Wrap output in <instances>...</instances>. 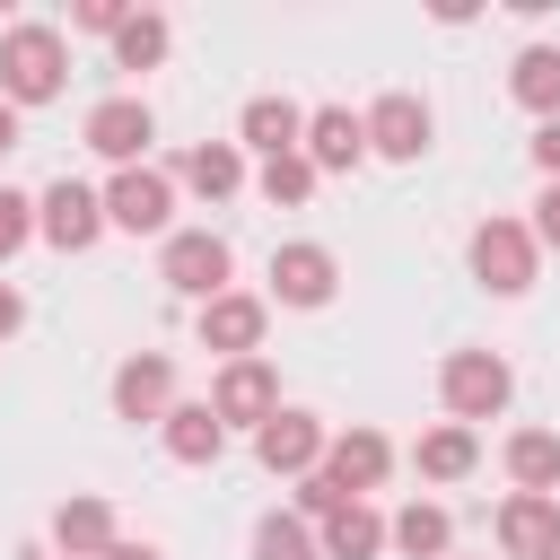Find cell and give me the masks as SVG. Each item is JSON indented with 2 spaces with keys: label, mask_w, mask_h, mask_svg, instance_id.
Segmentation results:
<instances>
[{
  "label": "cell",
  "mask_w": 560,
  "mask_h": 560,
  "mask_svg": "<svg viewBox=\"0 0 560 560\" xmlns=\"http://www.w3.org/2000/svg\"><path fill=\"white\" fill-rule=\"evenodd\" d=\"M70 88V35L61 26H44V18H18V26H0V105H52Z\"/></svg>",
  "instance_id": "6da1fadb"
},
{
  "label": "cell",
  "mask_w": 560,
  "mask_h": 560,
  "mask_svg": "<svg viewBox=\"0 0 560 560\" xmlns=\"http://www.w3.org/2000/svg\"><path fill=\"white\" fill-rule=\"evenodd\" d=\"M438 402H446L455 429H481V420H499L516 402V368L499 350H446L438 359Z\"/></svg>",
  "instance_id": "7a4b0ae2"
},
{
  "label": "cell",
  "mask_w": 560,
  "mask_h": 560,
  "mask_svg": "<svg viewBox=\"0 0 560 560\" xmlns=\"http://www.w3.org/2000/svg\"><path fill=\"white\" fill-rule=\"evenodd\" d=\"M464 262H472V280H481L490 298H525V289H534V271H542V245H534V228H525V219L490 210V219L464 236Z\"/></svg>",
  "instance_id": "3957f363"
},
{
  "label": "cell",
  "mask_w": 560,
  "mask_h": 560,
  "mask_svg": "<svg viewBox=\"0 0 560 560\" xmlns=\"http://www.w3.org/2000/svg\"><path fill=\"white\" fill-rule=\"evenodd\" d=\"M158 280H166L175 298L210 306L219 289H236V245H228L219 228H175V236L158 245Z\"/></svg>",
  "instance_id": "277c9868"
},
{
  "label": "cell",
  "mask_w": 560,
  "mask_h": 560,
  "mask_svg": "<svg viewBox=\"0 0 560 560\" xmlns=\"http://www.w3.org/2000/svg\"><path fill=\"white\" fill-rule=\"evenodd\" d=\"M105 228H122V236H175V175L166 166H114L105 175Z\"/></svg>",
  "instance_id": "5b68a950"
},
{
  "label": "cell",
  "mask_w": 560,
  "mask_h": 560,
  "mask_svg": "<svg viewBox=\"0 0 560 560\" xmlns=\"http://www.w3.org/2000/svg\"><path fill=\"white\" fill-rule=\"evenodd\" d=\"M359 131H368V158L420 166V158H429V140H438V114H429V96H411V88H385V96L359 114Z\"/></svg>",
  "instance_id": "8992f818"
},
{
  "label": "cell",
  "mask_w": 560,
  "mask_h": 560,
  "mask_svg": "<svg viewBox=\"0 0 560 560\" xmlns=\"http://www.w3.org/2000/svg\"><path fill=\"white\" fill-rule=\"evenodd\" d=\"M262 332H271V298H254V289H219L210 306H192V341L219 350V368L262 359Z\"/></svg>",
  "instance_id": "52a82bcc"
},
{
  "label": "cell",
  "mask_w": 560,
  "mask_h": 560,
  "mask_svg": "<svg viewBox=\"0 0 560 560\" xmlns=\"http://www.w3.org/2000/svg\"><path fill=\"white\" fill-rule=\"evenodd\" d=\"M332 289H341V262H332V245H315V236H289V245H271V306H298V315H315V306H332Z\"/></svg>",
  "instance_id": "ba28073f"
},
{
  "label": "cell",
  "mask_w": 560,
  "mask_h": 560,
  "mask_svg": "<svg viewBox=\"0 0 560 560\" xmlns=\"http://www.w3.org/2000/svg\"><path fill=\"white\" fill-rule=\"evenodd\" d=\"M324 438H332V429H324L306 402H280V411L254 429V464H262L271 481H306V472L324 464Z\"/></svg>",
  "instance_id": "9c48e42d"
},
{
  "label": "cell",
  "mask_w": 560,
  "mask_h": 560,
  "mask_svg": "<svg viewBox=\"0 0 560 560\" xmlns=\"http://www.w3.org/2000/svg\"><path fill=\"white\" fill-rule=\"evenodd\" d=\"M79 140H88L105 166H149L158 114H149V96H96V105H88V122H79Z\"/></svg>",
  "instance_id": "30bf717a"
},
{
  "label": "cell",
  "mask_w": 560,
  "mask_h": 560,
  "mask_svg": "<svg viewBox=\"0 0 560 560\" xmlns=\"http://www.w3.org/2000/svg\"><path fill=\"white\" fill-rule=\"evenodd\" d=\"M35 236H44L52 254H88V245L105 236V201H96V184H79V175L44 184V192H35Z\"/></svg>",
  "instance_id": "8fae6325"
},
{
  "label": "cell",
  "mask_w": 560,
  "mask_h": 560,
  "mask_svg": "<svg viewBox=\"0 0 560 560\" xmlns=\"http://www.w3.org/2000/svg\"><path fill=\"white\" fill-rule=\"evenodd\" d=\"M210 411H219V429H262L280 411V368L271 359H228L210 376Z\"/></svg>",
  "instance_id": "7c38bea8"
},
{
  "label": "cell",
  "mask_w": 560,
  "mask_h": 560,
  "mask_svg": "<svg viewBox=\"0 0 560 560\" xmlns=\"http://www.w3.org/2000/svg\"><path fill=\"white\" fill-rule=\"evenodd\" d=\"M166 411H175V359H166V350H131V359L114 368V420H131V429L149 420V429H158Z\"/></svg>",
  "instance_id": "4fadbf2b"
},
{
  "label": "cell",
  "mask_w": 560,
  "mask_h": 560,
  "mask_svg": "<svg viewBox=\"0 0 560 560\" xmlns=\"http://www.w3.org/2000/svg\"><path fill=\"white\" fill-rule=\"evenodd\" d=\"M324 472H332L350 499H368V490H385V472H394V438H385V429H332V438H324Z\"/></svg>",
  "instance_id": "5bb4252c"
},
{
  "label": "cell",
  "mask_w": 560,
  "mask_h": 560,
  "mask_svg": "<svg viewBox=\"0 0 560 560\" xmlns=\"http://www.w3.org/2000/svg\"><path fill=\"white\" fill-rule=\"evenodd\" d=\"M166 175H175V192H192V201H236V192H245V149H236V140H192Z\"/></svg>",
  "instance_id": "9a60e30c"
},
{
  "label": "cell",
  "mask_w": 560,
  "mask_h": 560,
  "mask_svg": "<svg viewBox=\"0 0 560 560\" xmlns=\"http://www.w3.org/2000/svg\"><path fill=\"white\" fill-rule=\"evenodd\" d=\"M114 542H122V525H114V508L96 490H79V499L52 508V560H105Z\"/></svg>",
  "instance_id": "2e32d148"
},
{
  "label": "cell",
  "mask_w": 560,
  "mask_h": 560,
  "mask_svg": "<svg viewBox=\"0 0 560 560\" xmlns=\"http://www.w3.org/2000/svg\"><path fill=\"white\" fill-rule=\"evenodd\" d=\"M298 158H306L315 175H350V166L368 158V131H359V114H350V105H315V114H306V140H298Z\"/></svg>",
  "instance_id": "e0dca14e"
},
{
  "label": "cell",
  "mask_w": 560,
  "mask_h": 560,
  "mask_svg": "<svg viewBox=\"0 0 560 560\" xmlns=\"http://www.w3.org/2000/svg\"><path fill=\"white\" fill-rule=\"evenodd\" d=\"M490 534H499V551H508V560H542V551L560 542V499L508 490V499H499V525H490Z\"/></svg>",
  "instance_id": "ac0fdd59"
},
{
  "label": "cell",
  "mask_w": 560,
  "mask_h": 560,
  "mask_svg": "<svg viewBox=\"0 0 560 560\" xmlns=\"http://www.w3.org/2000/svg\"><path fill=\"white\" fill-rule=\"evenodd\" d=\"M306 140V105L298 96H245V114H236V149H254V158H289Z\"/></svg>",
  "instance_id": "d6986e66"
},
{
  "label": "cell",
  "mask_w": 560,
  "mask_h": 560,
  "mask_svg": "<svg viewBox=\"0 0 560 560\" xmlns=\"http://www.w3.org/2000/svg\"><path fill=\"white\" fill-rule=\"evenodd\" d=\"M385 551H402V560H446V551H455V516H446L438 499H402V508L385 516Z\"/></svg>",
  "instance_id": "ffe728a7"
},
{
  "label": "cell",
  "mask_w": 560,
  "mask_h": 560,
  "mask_svg": "<svg viewBox=\"0 0 560 560\" xmlns=\"http://www.w3.org/2000/svg\"><path fill=\"white\" fill-rule=\"evenodd\" d=\"M315 551L324 560H385V516L368 499H341L324 525H315Z\"/></svg>",
  "instance_id": "44dd1931"
},
{
  "label": "cell",
  "mask_w": 560,
  "mask_h": 560,
  "mask_svg": "<svg viewBox=\"0 0 560 560\" xmlns=\"http://www.w3.org/2000/svg\"><path fill=\"white\" fill-rule=\"evenodd\" d=\"M158 438H166V455H175V464H192V472L228 455V429H219V411H210V402H175V411L158 420Z\"/></svg>",
  "instance_id": "7402d4cb"
},
{
  "label": "cell",
  "mask_w": 560,
  "mask_h": 560,
  "mask_svg": "<svg viewBox=\"0 0 560 560\" xmlns=\"http://www.w3.org/2000/svg\"><path fill=\"white\" fill-rule=\"evenodd\" d=\"M499 464H508V481H516V490L560 499V438H551V429H508Z\"/></svg>",
  "instance_id": "603a6c76"
},
{
  "label": "cell",
  "mask_w": 560,
  "mask_h": 560,
  "mask_svg": "<svg viewBox=\"0 0 560 560\" xmlns=\"http://www.w3.org/2000/svg\"><path fill=\"white\" fill-rule=\"evenodd\" d=\"M508 96L534 114V122H560V44H525L508 61Z\"/></svg>",
  "instance_id": "cb8c5ba5"
},
{
  "label": "cell",
  "mask_w": 560,
  "mask_h": 560,
  "mask_svg": "<svg viewBox=\"0 0 560 560\" xmlns=\"http://www.w3.org/2000/svg\"><path fill=\"white\" fill-rule=\"evenodd\" d=\"M411 464H420V481H464V472L481 464V429H455V420H438V429H420Z\"/></svg>",
  "instance_id": "d4e9b609"
},
{
  "label": "cell",
  "mask_w": 560,
  "mask_h": 560,
  "mask_svg": "<svg viewBox=\"0 0 560 560\" xmlns=\"http://www.w3.org/2000/svg\"><path fill=\"white\" fill-rule=\"evenodd\" d=\"M175 52V26H166V9H131L122 26H114V70H158Z\"/></svg>",
  "instance_id": "484cf974"
},
{
  "label": "cell",
  "mask_w": 560,
  "mask_h": 560,
  "mask_svg": "<svg viewBox=\"0 0 560 560\" xmlns=\"http://www.w3.org/2000/svg\"><path fill=\"white\" fill-rule=\"evenodd\" d=\"M315 184H324V175H315V166H306L298 149H289V158H262V166H254V192H262L271 210H298V201H315Z\"/></svg>",
  "instance_id": "4316f807"
},
{
  "label": "cell",
  "mask_w": 560,
  "mask_h": 560,
  "mask_svg": "<svg viewBox=\"0 0 560 560\" xmlns=\"http://www.w3.org/2000/svg\"><path fill=\"white\" fill-rule=\"evenodd\" d=\"M254 560H324V551H315V525L306 516L271 508V516H254Z\"/></svg>",
  "instance_id": "83f0119b"
},
{
  "label": "cell",
  "mask_w": 560,
  "mask_h": 560,
  "mask_svg": "<svg viewBox=\"0 0 560 560\" xmlns=\"http://www.w3.org/2000/svg\"><path fill=\"white\" fill-rule=\"evenodd\" d=\"M341 499H350V490H341V481H332V472H324V464H315V472H306V481H298V508H289V516H306V525H324V516H332V508H341Z\"/></svg>",
  "instance_id": "f1b7e54d"
},
{
  "label": "cell",
  "mask_w": 560,
  "mask_h": 560,
  "mask_svg": "<svg viewBox=\"0 0 560 560\" xmlns=\"http://www.w3.org/2000/svg\"><path fill=\"white\" fill-rule=\"evenodd\" d=\"M26 236H35V192H9V184H0V262H9Z\"/></svg>",
  "instance_id": "f546056e"
},
{
  "label": "cell",
  "mask_w": 560,
  "mask_h": 560,
  "mask_svg": "<svg viewBox=\"0 0 560 560\" xmlns=\"http://www.w3.org/2000/svg\"><path fill=\"white\" fill-rule=\"evenodd\" d=\"M122 18H131L122 0H79V9H70V26H79V35H105V44H114V26H122Z\"/></svg>",
  "instance_id": "4dcf8cb0"
},
{
  "label": "cell",
  "mask_w": 560,
  "mask_h": 560,
  "mask_svg": "<svg viewBox=\"0 0 560 560\" xmlns=\"http://www.w3.org/2000/svg\"><path fill=\"white\" fill-rule=\"evenodd\" d=\"M525 228H534V245H542V254H560V184H542V192H534V219H525Z\"/></svg>",
  "instance_id": "1f68e13d"
},
{
  "label": "cell",
  "mask_w": 560,
  "mask_h": 560,
  "mask_svg": "<svg viewBox=\"0 0 560 560\" xmlns=\"http://www.w3.org/2000/svg\"><path fill=\"white\" fill-rule=\"evenodd\" d=\"M525 149H534V175H542V184H560V122H534V140H525Z\"/></svg>",
  "instance_id": "d6a6232c"
},
{
  "label": "cell",
  "mask_w": 560,
  "mask_h": 560,
  "mask_svg": "<svg viewBox=\"0 0 560 560\" xmlns=\"http://www.w3.org/2000/svg\"><path fill=\"white\" fill-rule=\"evenodd\" d=\"M18 332H26V298L0 280V341H18Z\"/></svg>",
  "instance_id": "836d02e7"
},
{
  "label": "cell",
  "mask_w": 560,
  "mask_h": 560,
  "mask_svg": "<svg viewBox=\"0 0 560 560\" xmlns=\"http://www.w3.org/2000/svg\"><path fill=\"white\" fill-rule=\"evenodd\" d=\"M105 560H166V551H158V542H131V534H122V542H114Z\"/></svg>",
  "instance_id": "e575fe53"
},
{
  "label": "cell",
  "mask_w": 560,
  "mask_h": 560,
  "mask_svg": "<svg viewBox=\"0 0 560 560\" xmlns=\"http://www.w3.org/2000/svg\"><path fill=\"white\" fill-rule=\"evenodd\" d=\"M18 149V105H0V158Z\"/></svg>",
  "instance_id": "d590c367"
},
{
  "label": "cell",
  "mask_w": 560,
  "mask_h": 560,
  "mask_svg": "<svg viewBox=\"0 0 560 560\" xmlns=\"http://www.w3.org/2000/svg\"><path fill=\"white\" fill-rule=\"evenodd\" d=\"M542 560H560V542H551V551H542Z\"/></svg>",
  "instance_id": "8d00e7d4"
},
{
  "label": "cell",
  "mask_w": 560,
  "mask_h": 560,
  "mask_svg": "<svg viewBox=\"0 0 560 560\" xmlns=\"http://www.w3.org/2000/svg\"><path fill=\"white\" fill-rule=\"evenodd\" d=\"M446 560H455V551H446Z\"/></svg>",
  "instance_id": "74e56055"
}]
</instances>
